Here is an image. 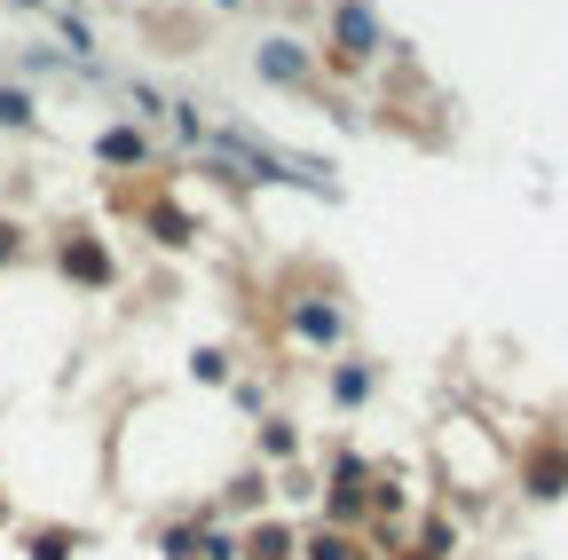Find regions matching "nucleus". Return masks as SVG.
Instances as JSON below:
<instances>
[{
  "mask_svg": "<svg viewBox=\"0 0 568 560\" xmlns=\"http://www.w3.org/2000/svg\"><path fill=\"white\" fill-rule=\"evenodd\" d=\"M339 40H347V55H372V17L347 9V17H339Z\"/></svg>",
  "mask_w": 568,
  "mask_h": 560,
  "instance_id": "obj_1",
  "label": "nucleus"
}]
</instances>
